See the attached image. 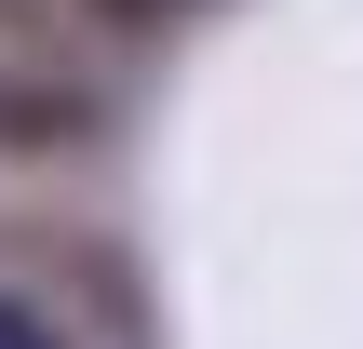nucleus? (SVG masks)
I'll return each instance as SVG.
<instances>
[{
	"instance_id": "1",
	"label": "nucleus",
	"mask_w": 363,
	"mask_h": 349,
	"mask_svg": "<svg viewBox=\"0 0 363 349\" xmlns=\"http://www.w3.org/2000/svg\"><path fill=\"white\" fill-rule=\"evenodd\" d=\"M0 349H54V336H40V323H27V309L0 296Z\"/></svg>"
}]
</instances>
